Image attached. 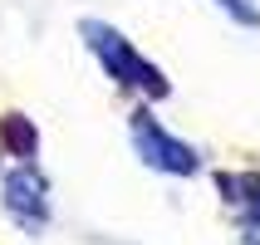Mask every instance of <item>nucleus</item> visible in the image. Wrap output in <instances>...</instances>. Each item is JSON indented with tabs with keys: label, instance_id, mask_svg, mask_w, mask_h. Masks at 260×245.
Segmentation results:
<instances>
[{
	"label": "nucleus",
	"instance_id": "423d86ee",
	"mask_svg": "<svg viewBox=\"0 0 260 245\" xmlns=\"http://www.w3.org/2000/svg\"><path fill=\"white\" fill-rule=\"evenodd\" d=\"M216 5L231 15L236 25H250V29L260 25V5H255V0H216Z\"/></svg>",
	"mask_w": 260,
	"mask_h": 245
},
{
	"label": "nucleus",
	"instance_id": "20e7f679",
	"mask_svg": "<svg viewBox=\"0 0 260 245\" xmlns=\"http://www.w3.org/2000/svg\"><path fill=\"white\" fill-rule=\"evenodd\" d=\"M216 187L226 191V201L236 206V216L246 226H260V172H246V177H216Z\"/></svg>",
	"mask_w": 260,
	"mask_h": 245
},
{
	"label": "nucleus",
	"instance_id": "f03ea898",
	"mask_svg": "<svg viewBox=\"0 0 260 245\" xmlns=\"http://www.w3.org/2000/svg\"><path fill=\"white\" fill-rule=\"evenodd\" d=\"M133 147H138V157H143L152 172H167V177H191V172H202L197 147L182 143V137H172V132L162 128L147 108L133 113Z\"/></svg>",
	"mask_w": 260,
	"mask_h": 245
},
{
	"label": "nucleus",
	"instance_id": "39448f33",
	"mask_svg": "<svg viewBox=\"0 0 260 245\" xmlns=\"http://www.w3.org/2000/svg\"><path fill=\"white\" fill-rule=\"evenodd\" d=\"M0 137H5V143H10V152L15 157H35V128H29L25 118L20 113H10V118H0Z\"/></svg>",
	"mask_w": 260,
	"mask_h": 245
},
{
	"label": "nucleus",
	"instance_id": "0eeeda50",
	"mask_svg": "<svg viewBox=\"0 0 260 245\" xmlns=\"http://www.w3.org/2000/svg\"><path fill=\"white\" fill-rule=\"evenodd\" d=\"M246 245H260V240H255V235H250V240H246Z\"/></svg>",
	"mask_w": 260,
	"mask_h": 245
},
{
	"label": "nucleus",
	"instance_id": "f257e3e1",
	"mask_svg": "<svg viewBox=\"0 0 260 245\" xmlns=\"http://www.w3.org/2000/svg\"><path fill=\"white\" fill-rule=\"evenodd\" d=\"M79 34H84L88 54L103 64V74L113 79L118 88H133V93H143V98H167V79L152 59H143L133 49V40H123L113 25H103V20H79Z\"/></svg>",
	"mask_w": 260,
	"mask_h": 245
},
{
	"label": "nucleus",
	"instance_id": "7ed1b4c3",
	"mask_svg": "<svg viewBox=\"0 0 260 245\" xmlns=\"http://www.w3.org/2000/svg\"><path fill=\"white\" fill-rule=\"evenodd\" d=\"M5 211L15 216V226H25V231H40L44 221H49V187H44V177L29 167V162H20V167H10L5 172Z\"/></svg>",
	"mask_w": 260,
	"mask_h": 245
}]
</instances>
